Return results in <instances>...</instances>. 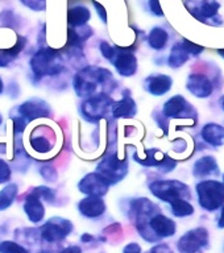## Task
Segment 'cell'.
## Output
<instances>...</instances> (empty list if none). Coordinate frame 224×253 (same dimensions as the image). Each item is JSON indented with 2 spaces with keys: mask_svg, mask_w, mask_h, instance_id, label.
I'll return each instance as SVG.
<instances>
[{
  "mask_svg": "<svg viewBox=\"0 0 224 253\" xmlns=\"http://www.w3.org/2000/svg\"><path fill=\"white\" fill-rule=\"evenodd\" d=\"M111 111L115 119H132L136 116L137 106L132 96H130V91H126L123 99H120L119 102L112 103Z\"/></svg>",
  "mask_w": 224,
  "mask_h": 253,
  "instance_id": "e0dca14e",
  "label": "cell"
},
{
  "mask_svg": "<svg viewBox=\"0 0 224 253\" xmlns=\"http://www.w3.org/2000/svg\"><path fill=\"white\" fill-rule=\"evenodd\" d=\"M1 123H3V116L0 115V124H1Z\"/></svg>",
  "mask_w": 224,
  "mask_h": 253,
  "instance_id": "c3c4849f",
  "label": "cell"
},
{
  "mask_svg": "<svg viewBox=\"0 0 224 253\" xmlns=\"http://www.w3.org/2000/svg\"><path fill=\"white\" fill-rule=\"evenodd\" d=\"M4 91V83H3V79H1V77H0V95L3 94Z\"/></svg>",
  "mask_w": 224,
  "mask_h": 253,
  "instance_id": "f6af8a7d",
  "label": "cell"
},
{
  "mask_svg": "<svg viewBox=\"0 0 224 253\" xmlns=\"http://www.w3.org/2000/svg\"><path fill=\"white\" fill-rule=\"evenodd\" d=\"M176 166H177V161L170 157L169 154H165L164 158H162V161L160 162V165L157 166V169L158 171L166 174L170 173V171H173V170L176 169Z\"/></svg>",
  "mask_w": 224,
  "mask_h": 253,
  "instance_id": "f546056e",
  "label": "cell"
},
{
  "mask_svg": "<svg viewBox=\"0 0 224 253\" xmlns=\"http://www.w3.org/2000/svg\"><path fill=\"white\" fill-rule=\"evenodd\" d=\"M12 170L7 162L0 158V185L1 183H8L11 181Z\"/></svg>",
  "mask_w": 224,
  "mask_h": 253,
  "instance_id": "d6a6232c",
  "label": "cell"
},
{
  "mask_svg": "<svg viewBox=\"0 0 224 253\" xmlns=\"http://www.w3.org/2000/svg\"><path fill=\"white\" fill-rule=\"evenodd\" d=\"M99 47H100V53H102L103 57H104L107 61L112 62V59H114L115 57V46L110 45V43L106 42V41H102Z\"/></svg>",
  "mask_w": 224,
  "mask_h": 253,
  "instance_id": "e575fe53",
  "label": "cell"
},
{
  "mask_svg": "<svg viewBox=\"0 0 224 253\" xmlns=\"http://www.w3.org/2000/svg\"><path fill=\"white\" fill-rule=\"evenodd\" d=\"M190 55L187 54V51L183 49L181 41L179 42H176L170 50L169 58H168V65H169L172 69H178V67L183 66L187 61H189Z\"/></svg>",
  "mask_w": 224,
  "mask_h": 253,
  "instance_id": "cb8c5ba5",
  "label": "cell"
},
{
  "mask_svg": "<svg viewBox=\"0 0 224 253\" xmlns=\"http://www.w3.org/2000/svg\"><path fill=\"white\" fill-rule=\"evenodd\" d=\"M32 193L35 194V195H37L40 199L46 201L47 203H53L55 199L54 190L50 189V187H47V186H39V187H35V189H32Z\"/></svg>",
  "mask_w": 224,
  "mask_h": 253,
  "instance_id": "f1b7e54d",
  "label": "cell"
},
{
  "mask_svg": "<svg viewBox=\"0 0 224 253\" xmlns=\"http://www.w3.org/2000/svg\"><path fill=\"white\" fill-rule=\"evenodd\" d=\"M91 19L90 9L85 5H74L67 11V24L70 28H79L87 25Z\"/></svg>",
  "mask_w": 224,
  "mask_h": 253,
  "instance_id": "44dd1931",
  "label": "cell"
},
{
  "mask_svg": "<svg viewBox=\"0 0 224 253\" xmlns=\"http://www.w3.org/2000/svg\"><path fill=\"white\" fill-rule=\"evenodd\" d=\"M29 142H31L32 149L37 153H49L53 149V142L46 134H32Z\"/></svg>",
  "mask_w": 224,
  "mask_h": 253,
  "instance_id": "d4e9b609",
  "label": "cell"
},
{
  "mask_svg": "<svg viewBox=\"0 0 224 253\" xmlns=\"http://www.w3.org/2000/svg\"><path fill=\"white\" fill-rule=\"evenodd\" d=\"M170 207H172V213L177 217L190 216L194 213L193 205L183 198H179L177 201H174L173 203H170Z\"/></svg>",
  "mask_w": 224,
  "mask_h": 253,
  "instance_id": "4316f807",
  "label": "cell"
},
{
  "mask_svg": "<svg viewBox=\"0 0 224 253\" xmlns=\"http://www.w3.org/2000/svg\"><path fill=\"white\" fill-rule=\"evenodd\" d=\"M128 158H119L118 153L108 154L96 166L99 173L108 185H116L128 174Z\"/></svg>",
  "mask_w": 224,
  "mask_h": 253,
  "instance_id": "5b68a950",
  "label": "cell"
},
{
  "mask_svg": "<svg viewBox=\"0 0 224 253\" xmlns=\"http://www.w3.org/2000/svg\"><path fill=\"white\" fill-rule=\"evenodd\" d=\"M181 43H182V46H183V49L187 51V54L194 55V57H197V55H199L202 51L205 50V47H203V46L191 42V41H189V40H186V39L182 40Z\"/></svg>",
  "mask_w": 224,
  "mask_h": 253,
  "instance_id": "4dcf8cb0",
  "label": "cell"
},
{
  "mask_svg": "<svg viewBox=\"0 0 224 253\" xmlns=\"http://www.w3.org/2000/svg\"><path fill=\"white\" fill-rule=\"evenodd\" d=\"M207 244H209V231L203 227H198L186 232L178 240L177 248L181 253H197Z\"/></svg>",
  "mask_w": 224,
  "mask_h": 253,
  "instance_id": "30bf717a",
  "label": "cell"
},
{
  "mask_svg": "<svg viewBox=\"0 0 224 253\" xmlns=\"http://www.w3.org/2000/svg\"><path fill=\"white\" fill-rule=\"evenodd\" d=\"M123 253H141V247L137 243H130V244L124 247Z\"/></svg>",
  "mask_w": 224,
  "mask_h": 253,
  "instance_id": "60d3db41",
  "label": "cell"
},
{
  "mask_svg": "<svg viewBox=\"0 0 224 253\" xmlns=\"http://www.w3.org/2000/svg\"><path fill=\"white\" fill-rule=\"evenodd\" d=\"M99 86L107 88L111 86L115 87V81L108 69L99 66H86L79 70L73 78V87L75 94L81 98H89L91 95L96 94Z\"/></svg>",
  "mask_w": 224,
  "mask_h": 253,
  "instance_id": "6da1fadb",
  "label": "cell"
},
{
  "mask_svg": "<svg viewBox=\"0 0 224 253\" xmlns=\"http://www.w3.org/2000/svg\"><path fill=\"white\" fill-rule=\"evenodd\" d=\"M17 111H19L20 116L25 119L28 123L37 120V119L50 118L51 115L50 106L40 98L28 99L23 104H20Z\"/></svg>",
  "mask_w": 224,
  "mask_h": 253,
  "instance_id": "7c38bea8",
  "label": "cell"
},
{
  "mask_svg": "<svg viewBox=\"0 0 224 253\" xmlns=\"http://www.w3.org/2000/svg\"><path fill=\"white\" fill-rule=\"evenodd\" d=\"M20 3L36 12H43L46 8V0H20Z\"/></svg>",
  "mask_w": 224,
  "mask_h": 253,
  "instance_id": "1f68e13d",
  "label": "cell"
},
{
  "mask_svg": "<svg viewBox=\"0 0 224 253\" xmlns=\"http://www.w3.org/2000/svg\"><path fill=\"white\" fill-rule=\"evenodd\" d=\"M186 8L201 23H207L209 19H215L221 9V3L217 0H186Z\"/></svg>",
  "mask_w": 224,
  "mask_h": 253,
  "instance_id": "8fae6325",
  "label": "cell"
},
{
  "mask_svg": "<svg viewBox=\"0 0 224 253\" xmlns=\"http://www.w3.org/2000/svg\"><path fill=\"white\" fill-rule=\"evenodd\" d=\"M110 185L107 181L96 171L86 174L78 183V190L86 195H95V197H104L108 193Z\"/></svg>",
  "mask_w": 224,
  "mask_h": 253,
  "instance_id": "4fadbf2b",
  "label": "cell"
},
{
  "mask_svg": "<svg viewBox=\"0 0 224 253\" xmlns=\"http://www.w3.org/2000/svg\"><path fill=\"white\" fill-rule=\"evenodd\" d=\"M31 69L36 79H41L46 75H58L65 70L62 65V54L59 50L51 47H41L32 55Z\"/></svg>",
  "mask_w": 224,
  "mask_h": 253,
  "instance_id": "7a4b0ae2",
  "label": "cell"
},
{
  "mask_svg": "<svg viewBox=\"0 0 224 253\" xmlns=\"http://www.w3.org/2000/svg\"><path fill=\"white\" fill-rule=\"evenodd\" d=\"M73 229L74 225L70 220L55 216L50 217L46 223H44V225L40 227L39 232L43 241H46L47 244H53V243L58 244L73 232Z\"/></svg>",
  "mask_w": 224,
  "mask_h": 253,
  "instance_id": "52a82bcc",
  "label": "cell"
},
{
  "mask_svg": "<svg viewBox=\"0 0 224 253\" xmlns=\"http://www.w3.org/2000/svg\"><path fill=\"white\" fill-rule=\"evenodd\" d=\"M218 227L219 228H224V205L222 206V213L221 217H219V221H218Z\"/></svg>",
  "mask_w": 224,
  "mask_h": 253,
  "instance_id": "7bdbcfd3",
  "label": "cell"
},
{
  "mask_svg": "<svg viewBox=\"0 0 224 253\" xmlns=\"http://www.w3.org/2000/svg\"><path fill=\"white\" fill-rule=\"evenodd\" d=\"M219 174H221L219 165L213 156H203L194 162L193 175L198 179H203L211 175H219Z\"/></svg>",
  "mask_w": 224,
  "mask_h": 253,
  "instance_id": "ac0fdd59",
  "label": "cell"
},
{
  "mask_svg": "<svg viewBox=\"0 0 224 253\" xmlns=\"http://www.w3.org/2000/svg\"><path fill=\"white\" fill-rule=\"evenodd\" d=\"M169 41V33L161 27H154L150 29L148 35V43L154 50H162L165 49Z\"/></svg>",
  "mask_w": 224,
  "mask_h": 253,
  "instance_id": "603a6c76",
  "label": "cell"
},
{
  "mask_svg": "<svg viewBox=\"0 0 224 253\" xmlns=\"http://www.w3.org/2000/svg\"><path fill=\"white\" fill-rule=\"evenodd\" d=\"M221 106L224 111V96H222V99H221Z\"/></svg>",
  "mask_w": 224,
  "mask_h": 253,
  "instance_id": "bcb514c9",
  "label": "cell"
},
{
  "mask_svg": "<svg viewBox=\"0 0 224 253\" xmlns=\"http://www.w3.org/2000/svg\"><path fill=\"white\" fill-rule=\"evenodd\" d=\"M81 240H82L83 243H87V241H91V240H94V237L91 236V235H83V236L81 237Z\"/></svg>",
  "mask_w": 224,
  "mask_h": 253,
  "instance_id": "ee69618b",
  "label": "cell"
},
{
  "mask_svg": "<svg viewBox=\"0 0 224 253\" xmlns=\"http://www.w3.org/2000/svg\"><path fill=\"white\" fill-rule=\"evenodd\" d=\"M186 88L189 90V92L197 96L199 99L209 98L210 95L213 94L214 84L206 75L197 74L193 73L187 77L186 81Z\"/></svg>",
  "mask_w": 224,
  "mask_h": 253,
  "instance_id": "5bb4252c",
  "label": "cell"
},
{
  "mask_svg": "<svg viewBox=\"0 0 224 253\" xmlns=\"http://www.w3.org/2000/svg\"><path fill=\"white\" fill-rule=\"evenodd\" d=\"M103 232H104V235H110V236H114V239H116L118 235L119 236H122V227H120V224H118V223H115V224L104 228Z\"/></svg>",
  "mask_w": 224,
  "mask_h": 253,
  "instance_id": "74e56055",
  "label": "cell"
},
{
  "mask_svg": "<svg viewBox=\"0 0 224 253\" xmlns=\"http://www.w3.org/2000/svg\"><path fill=\"white\" fill-rule=\"evenodd\" d=\"M223 183H224V174H223Z\"/></svg>",
  "mask_w": 224,
  "mask_h": 253,
  "instance_id": "681fc988",
  "label": "cell"
},
{
  "mask_svg": "<svg viewBox=\"0 0 224 253\" xmlns=\"http://www.w3.org/2000/svg\"><path fill=\"white\" fill-rule=\"evenodd\" d=\"M173 86V79L166 74H152L144 81L145 90L153 96H162L169 92Z\"/></svg>",
  "mask_w": 224,
  "mask_h": 253,
  "instance_id": "9a60e30c",
  "label": "cell"
},
{
  "mask_svg": "<svg viewBox=\"0 0 224 253\" xmlns=\"http://www.w3.org/2000/svg\"><path fill=\"white\" fill-rule=\"evenodd\" d=\"M112 63L122 77H134L138 67L134 47L115 46V57L112 59Z\"/></svg>",
  "mask_w": 224,
  "mask_h": 253,
  "instance_id": "9c48e42d",
  "label": "cell"
},
{
  "mask_svg": "<svg viewBox=\"0 0 224 253\" xmlns=\"http://www.w3.org/2000/svg\"><path fill=\"white\" fill-rule=\"evenodd\" d=\"M218 53H219V55H222L224 58V50H218Z\"/></svg>",
  "mask_w": 224,
  "mask_h": 253,
  "instance_id": "7dc6e473",
  "label": "cell"
},
{
  "mask_svg": "<svg viewBox=\"0 0 224 253\" xmlns=\"http://www.w3.org/2000/svg\"><path fill=\"white\" fill-rule=\"evenodd\" d=\"M162 114L168 119H194L198 120L195 108L182 95H174L166 100L162 108Z\"/></svg>",
  "mask_w": 224,
  "mask_h": 253,
  "instance_id": "ba28073f",
  "label": "cell"
},
{
  "mask_svg": "<svg viewBox=\"0 0 224 253\" xmlns=\"http://www.w3.org/2000/svg\"><path fill=\"white\" fill-rule=\"evenodd\" d=\"M149 190L154 197L169 205L179 198L187 201L191 198L189 186L177 179H156L149 183Z\"/></svg>",
  "mask_w": 224,
  "mask_h": 253,
  "instance_id": "3957f363",
  "label": "cell"
},
{
  "mask_svg": "<svg viewBox=\"0 0 224 253\" xmlns=\"http://www.w3.org/2000/svg\"><path fill=\"white\" fill-rule=\"evenodd\" d=\"M78 210L83 216L95 219V217L102 216L103 213L106 212V203L102 197L87 195L78 203Z\"/></svg>",
  "mask_w": 224,
  "mask_h": 253,
  "instance_id": "2e32d148",
  "label": "cell"
},
{
  "mask_svg": "<svg viewBox=\"0 0 224 253\" xmlns=\"http://www.w3.org/2000/svg\"><path fill=\"white\" fill-rule=\"evenodd\" d=\"M202 209L215 211L224 205V183L215 179H203L195 186Z\"/></svg>",
  "mask_w": 224,
  "mask_h": 253,
  "instance_id": "277c9868",
  "label": "cell"
},
{
  "mask_svg": "<svg viewBox=\"0 0 224 253\" xmlns=\"http://www.w3.org/2000/svg\"><path fill=\"white\" fill-rule=\"evenodd\" d=\"M146 253H173V251L169 248V245L160 244L153 247V248L150 249V251H148Z\"/></svg>",
  "mask_w": 224,
  "mask_h": 253,
  "instance_id": "ab89813d",
  "label": "cell"
},
{
  "mask_svg": "<svg viewBox=\"0 0 224 253\" xmlns=\"http://www.w3.org/2000/svg\"><path fill=\"white\" fill-rule=\"evenodd\" d=\"M13 120V130H15V133H21L24 129H25V126H27L28 122L24 118L19 116V118H12Z\"/></svg>",
  "mask_w": 224,
  "mask_h": 253,
  "instance_id": "8d00e7d4",
  "label": "cell"
},
{
  "mask_svg": "<svg viewBox=\"0 0 224 253\" xmlns=\"http://www.w3.org/2000/svg\"><path fill=\"white\" fill-rule=\"evenodd\" d=\"M202 138L209 145L218 148L224 145V126L217 123H209L206 124L201 130Z\"/></svg>",
  "mask_w": 224,
  "mask_h": 253,
  "instance_id": "ffe728a7",
  "label": "cell"
},
{
  "mask_svg": "<svg viewBox=\"0 0 224 253\" xmlns=\"http://www.w3.org/2000/svg\"><path fill=\"white\" fill-rule=\"evenodd\" d=\"M25 45H27V39L23 36H17V42L15 43V46L0 50V67H7L13 59L17 58V55L23 51Z\"/></svg>",
  "mask_w": 224,
  "mask_h": 253,
  "instance_id": "7402d4cb",
  "label": "cell"
},
{
  "mask_svg": "<svg viewBox=\"0 0 224 253\" xmlns=\"http://www.w3.org/2000/svg\"><path fill=\"white\" fill-rule=\"evenodd\" d=\"M148 7H149V11L152 12L154 16H158V17H162V16H164L162 8L161 5H160V0H148Z\"/></svg>",
  "mask_w": 224,
  "mask_h": 253,
  "instance_id": "d590c367",
  "label": "cell"
},
{
  "mask_svg": "<svg viewBox=\"0 0 224 253\" xmlns=\"http://www.w3.org/2000/svg\"><path fill=\"white\" fill-rule=\"evenodd\" d=\"M40 173H41V175L44 177V179H46L47 182L57 181V177H58L54 168H53V166H49V165L43 166V168L40 169Z\"/></svg>",
  "mask_w": 224,
  "mask_h": 253,
  "instance_id": "836d02e7",
  "label": "cell"
},
{
  "mask_svg": "<svg viewBox=\"0 0 224 253\" xmlns=\"http://www.w3.org/2000/svg\"><path fill=\"white\" fill-rule=\"evenodd\" d=\"M0 253H29V251L15 241L5 240L0 243Z\"/></svg>",
  "mask_w": 224,
  "mask_h": 253,
  "instance_id": "83f0119b",
  "label": "cell"
},
{
  "mask_svg": "<svg viewBox=\"0 0 224 253\" xmlns=\"http://www.w3.org/2000/svg\"><path fill=\"white\" fill-rule=\"evenodd\" d=\"M114 99L107 92H99L86 98V100L81 104V112L83 118L90 123H99L103 118H106Z\"/></svg>",
  "mask_w": 224,
  "mask_h": 253,
  "instance_id": "8992f818",
  "label": "cell"
},
{
  "mask_svg": "<svg viewBox=\"0 0 224 253\" xmlns=\"http://www.w3.org/2000/svg\"><path fill=\"white\" fill-rule=\"evenodd\" d=\"M58 253H82V249L78 245H70V247H66L62 251H59Z\"/></svg>",
  "mask_w": 224,
  "mask_h": 253,
  "instance_id": "b9f144b4",
  "label": "cell"
},
{
  "mask_svg": "<svg viewBox=\"0 0 224 253\" xmlns=\"http://www.w3.org/2000/svg\"><path fill=\"white\" fill-rule=\"evenodd\" d=\"M17 193H19V187H17L16 183H8L0 191V211L11 207L12 203L15 202L16 197H17Z\"/></svg>",
  "mask_w": 224,
  "mask_h": 253,
  "instance_id": "484cf974",
  "label": "cell"
},
{
  "mask_svg": "<svg viewBox=\"0 0 224 253\" xmlns=\"http://www.w3.org/2000/svg\"><path fill=\"white\" fill-rule=\"evenodd\" d=\"M92 4H94L95 9H96V12H98L99 17L102 19V21L104 24H107V20H108V16H107V11L106 8L103 7L102 4L98 3V1H95V0H92Z\"/></svg>",
  "mask_w": 224,
  "mask_h": 253,
  "instance_id": "f35d334b",
  "label": "cell"
},
{
  "mask_svg": "<svg viewBox=\"0 0 224 253\" xmlns=\"http://www.w3.org/2000/svg\"><path fill=\"white\" fill-rule=\"evenodd\" d=\"M24 211L27 213L28 219L33 223H39L45 216V207L37 195L32 193H28L25 195V202H24Z\"/></svg>",
  "mask_w": 224,
  "mask_h": 253,
  "instance_id": "d6986e66",
  "label": "cell"
}]
</instances>
